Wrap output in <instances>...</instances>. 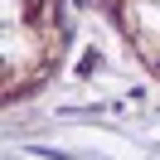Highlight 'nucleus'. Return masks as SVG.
I'll return each instance as SVG.
<instances>
[{
  "label": "nucleus",
  "instance_id": "1",
  "mask_svg": "<svg viewBox=\"0 0 160 160\" xmlns=\"http://www.w3.org/2000/svg\"><path fill=\"white\" fill-rule=\"evenodd\" d=\"M24 20H29V24L44 20V0H29V5H24Z\"/></svg>",
  "mask_w": 160,
  "mask_h": 160
}]
</instances>
